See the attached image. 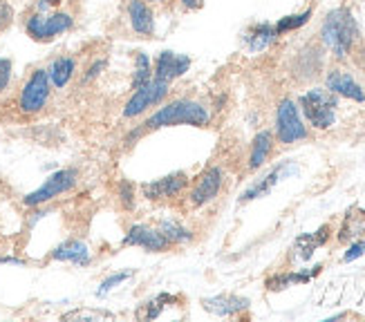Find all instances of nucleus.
<instances>
[{"mask_svg":"<svg viewBox=\"0 0 365 322\" xmlns=\"http://www.w3.org/2000/svg\"><path fill=\"white\" fill-rule=\"evenodd\" d=\"M211 123V112L204 103L195 99H173L168 103H162V108H157L153 115L144 119V123L137 125L133 135L128 137V143L141 135L153 133V130H162V128H173V125H193V128H209Z\"/></svg>","mask_w":365,"mask_h":322,"instance_id":"f257e3e1","label":"nucleus"},{"mask_svg":"<svg viewBox=\"0 0 365 322\" xmlns=\"http://www.w3.org/2000/svg\"><path fill=\"white\" fill-rule=\"evenodd\" d=\"M359 36H361L359 23L354 19V14L347 7L331 9L321 25V41L339 61L347 58L356 50Z\"/></svg>","mask_w":365,"mask_h":322,"instance_id":"f03ea898","label":"nucleus"},{"mask_svg":"<svg viewBox=\"0 0 365 322\" xmlns=\"http://www.w3.org/2000/svg\"><path fill=\"white\" fill-rule=\"evenodd\" d=\"M298 108L316 130H329L336 123L339 96L327 88H312L298 96Z\"/></svg>","mask_w":365,"mask_h":322,"instance_id":"7ed1b4c3","label":"nucleus"},{"mask_svg":"<svg viewBox=\"0 0 365 322\" xmlns=\"http://www.w3.org/2000/svg\"><path fill=\"white\" fill-rule=\"evenodd\" d=\"M74 27V16L70 11H31L25 19V34L36 43H52L68 34Z\"/></svg>","mask_w":365,"mask_h":322,"instance_id":"20e7f679","label":"nucleus"},{"mask_svg":"<svg viewBox=\"0 0 365 322\" xmlns=\"http://www.w3.org/2000/svg\"><path fill=\"white\" fill-rule=\"evenodd\" d=\"M50 99H52V83L50 76H47V68H36L25 78V83L19 92V99H16V105H19L21 115L34 117L47 108Z\"/></svg>","mask_w":365,"mask_h":322,"instance_id":"39448f33","label":"nucleus"},{"mask_svg":"<svg viewBox=\"0 0 365 322\" xmlns=\"http://www.w3.org/2000/svg\"><path fill=\"white\" fill-rule=\"evenodd\" d=\"M78 177H81V172H78L76 168H61V170H56V172H52L50 177H47V180L36 190L27 192V195L23 197V204L27 208H38V206L50 204L56 197L70 192L78 184Z\"/></svg>","mask_w":365,"mask_h":322,"instance_id":"423d86ee","label":"nucleus"},{"mask_svg":"<svg viewBox=\"0 0 365 322\" xmlns=\"http://www.w3.org/2000/svg\"><path fill=\"white\" fill-rule=\"evenodd\" d=\"M168 92H170V83H166V80H160V78L153 76L146 85L133 90L130 99L125 101V105H123L121 117L123 119H137L141 115H146L148 110L162 105L166 101Z\"/></svg>","mask_w":365,"mask_h":322,"instance_id":"0eeeda50","label":"nucleus"},{"mask_svg":"<svg viewBox=\"0 0 365 322\" xmlns=\"http://www.w3.org/2000/svg\"><path fill=\"white\" fill-rule=\"evenodd\" d=\"M276 139L282 146L307 139V125L300 117V108L292 99H282L276 108Z\"/></svg>","mask_w":365,"mask_h":322,"instance_id":"6e6552de","label":"nucleus"},{"mask_svg":"<svg viewBox=\"0 0 365 322\" xmlns=\"http://www.w3.org/2000/svg\"><path fill=\"white\" fill-rule=\"evenodd\" d=\"M222 186H225V170H222L220 166H209V168H206L197 177L195 184L190 186L188 197H186L188 206L190 208H204V206H209L220 195Z\"/></svg>","mask_w":365,"mask_h":322,"instance_id":"1a4fd4ad","label":"nucleus"},{"mask_svg":"<svg viewBox=\"0 0 365 322\" xmlns=\"http://www.w3.org/2000/svg\"><path fill=\"white\" fill-rule=\"evenodd\" d=\"M121 246L144 249L146 253H166L173 249L166 235L157 227H150V224H130V227L125 229Z\"/></svg>","mask_w":365,"mask_h":322,"instance_id":"9d476101","label":"nucleus"},{"mask_svg":"<svg viewBox=\"0 0 365 322\" xmlns=\"http://www.w3.org/2000/svg\"><path fill=\"white\" fill-rule=\"evenodd\" d=\"M188 184H190L188 175L184 170H175L170 175L160 177V180L144 182L141 184V195H144L148 202H166V199L182 195Z\"/></svg>","mask_w":365,"mask_h":322,"instance_id":"9b49d317","label":"nucleus"},{"mask_svg":"<svg viewBox=\"0 0 365 322\" xmlns=\"http://www.w3.org/2000/svg\"><path fill=\"white\" fill-rule=\"evenodd\" d=\"M190 66H193V58H190V56L164 50V52L157 54V58H155L153 76L160 78V80H166V83H173V80L182 78L190 70Z\"/></svg>","mask_w":365,"mask_h":322,"instance_id":"f8f14e48","label":"nucleus"},{"mask_svg":"<svg viewBox=\"0 0 365 322\" xmlns=\"http://www.w3.org/2000/svg\"><path fill=\"white\" fill-rule=\"evenodd\" d=\"M298 168L294 161H282V164L274 166L272 170H269L262 180H258L256 184H251L245 192H242V197H240V204H247V202H253V199H258V197H264L269 195V192L274 190L276 184H280L282 180H287L289 175H294Z\"/></svg>","mask_w":365,"mask_h":322,"instance_id":"ddd939ff","label":"nucleus"},{"mask_svg":"<svg viewBox=\"0 0 365 322\" xmlns=\"http://www.w3.org/2000/svg\"><path fill=\"white\" fill-rule=\"evenodd\" d=\"M325 88L329 92H334L336 96H343V99H350L356 103H365V88L359 83V80L345 70H329L325 76Z\"/></svg>","mask_w":365,"mask_h":322,"instance_id":"4468645a","label":"nucleus"},{"mask_svg":"<svg viewBox=\"0 0 365 322\" xmlns=\"http://www.w3.org/2000/svg\"><path fill=\"white\" fill-rule=\"evenodd\" d=\"M125 14H128L130 29L137 36L150 38L155 34V11L150 9V3H146V0H128Z\"/></svg>","mask_w":365,"mask_h":322,"instance_id":"2eb2a0df","label":"nucleus"},{"mask_svg":"<svg viewBox=\"0 0 365 322\" xmlns=\"http://www.w3.org/2000/svg\"><path fill=\"white\" fill-rule=\"evenodd\" d=\"M50 260L74 264V266H90L92 251H90V246L86 244V242H81V239H66V242H61L58 246L52 249Z\"/></svg>","mask_w":365,"mask_h":322,"instance_id":"dca6fc26","label":"nucleus"},{"mask_svg":"<svg viewBox=\"0 0 365 322\" xmlns=\"http://www.w3.org/2000/svg\"><path fill=\"white\" fill-rule=\"evenodd\" d=\"M249 307H251V302L242 296H235V294H220V296L202 300L204 311H209L213 316H222V318H233L237 313L247 311Z\"/></svg>","mask_w":365,"mask_h":322,"instance_id":"f3484780","label":"nucleus"},{"mask_svg":"<svg viewBox=\"0 0 365 322\" xmlns=\"http://www.w3.org/2000/svg\"><path fill=\"white\" fill-rule=\"evenodd\" d=\"M323 68V50L316 45H307L305 50H300L292 63V74L298 80H312L319 76Z\"/></svg>","mask_w":365,"mask_h":322,"instance_id":"a211bd4d","label":"nucleus"},{"mask_svg":"<svg viewBox=\"0 0 365 322\" xmlns=\"http://www.w3.org/2000/svg\"><path fill=\"white\" fill-rule=\"evenodd\" d=\"M278 38L280 36L272 23H253L242 34V43L251 54H260V52L269 50Z\"/></svg>","mask_w":365,"mask_h":322,"instance_id":"6ab92c4d","label":"nucleus"},{"mask_svg":"<svg viewBox=\"0 0 365 322\" xmlns=\"http://www.w3.org/2000/svg\"><path fill=\"white\" fill-rule=\"evenodd\" d=\"M76 74V58L74 56H56L50 66H47V76H50V83L56 90H63L72 83V78Z\"/></svg>","mask_w":365,"mask_h":322,"instance_id":"aec40b11","label":"nucleus"},{"mask_svg":"<svg viewBox=\"0 0 365 322\" xmlns=\"http://www.w3.org/2000/svg\"><path fill=\"white\" fill-rule=\"evenodd\" d=\"M274 150V133L272 130H260L251 141V152H249V170H258L267 164L269 155Z\"/></svg>","mask_w":365,"mask_h":322,"instance_id":"412c9836","label":"nucleus"},{"mask_svg":"<svg viewBox=\"0 0 365 322\" xmlns=\"http://www.w3.org/2000/svg\"><path fill=\"white\" fill-rule=\"evenodd\" d=\"M331 235V227L329 224H323V227L316 231V233H305V235H300L296 239V244H294V251L296 255L300 257V260H309V257L314 255V251L327 244V239Z\"/></svg>","mask_w":365,"mask_h":322,"instance_id":"4be33fe9","label":"nucleus"},{"mask_svg":"<svg viewBox=\"0 0 365 322\" xmlns=\"http://www.w3.org/2000/svg\"><path fill=\"white\" fill-rule=\"evenodd\" d=\"M157 229H160L166 239L170 242L173 246H184V244H190L193 242V231H190L186 224H182L180 219H173V217H164L157 222Z\"/></svg>","mask_w":365,"mask_h":322,"instance_id":"5701e85b","label":"nucleus"},{"mask_svg":"<svg viewBox=\"0 0 365 322\" xmlns=\"http://www.w3.org/2000/svg\"><path fill=\"white\" fill-rule=\"evenodd\" d=\"M150 78H153V61L148 58L146 52H135V70H133L130 90L146 85Z\"/></svg>","mask_w":365,"mask_h":322,"instance_id":"b1692460","label":"nucleus"},{"mask_svg":"<svg viewBox=\"0 0 365 322\" xmlns=\"http://www.w3.org/2000/svg\"><path fill=\"white\" fill-rule=\"evenodd\" d=\"M312 16H314V9H305V11H300V14H289V16H284V19H280L274 27L278 31V36H284V34H292V31H298L300 27H305L309 21H312Z\"/></svg>","mask_w":365,"mask_h":322,"instance_id":"393cba45","label":"nucleus"},{"mask_svg":"<svg viewBox=\"0 0 365 322\" xmlns=\"http://www.w3.org/2000/svg\"><path fill=\"white\" fill-rule=\"evenodd\" d=\"M365 233V215H356V213H347L345 215V222L339 231V242H350L359 235Z\"/></svg>","mask_w":365,"mask_h":322,"instance_id":"a878e982","label":"nucleus"},{"mask_svg":"<svg viewBox=\"0 0 365 322\" xmlns=\"http://www.w3.org/2000/svg\"><path fill=\"white\" fill-rule=\"evenodd\" d=\"M133 276V271H121V273H113V276H108L101 284H99V289H97V298H103V296H108L113 289H117L119 284H123L125 280H128Z\"/></svg>","mask_w":365,"mask_h":322,"instance_id":"bb28decb","label":"nucleus"},{"mask_svg":"<svg viewBox=\"0 0 365 322\" xmlns=\"http://www.w3.org/2000/svg\"><path fill=\"white\" fill-rule=\"evenodd\" d=\"M135 186L130 184V182H119V202H121V206L125 208V211H130V208L135 206Z\"/></svg>","mask_w":365,"mask_h":322,"instance_id":"cd10ccee","label":"nucleus"},{"mask_svg":"<svg viewBox=\"0 0 365 322\" xmlns=\"http://www.w3.org/2000/svg\"><path fill=\"white\" fill-rule=\"evenodd\" d=\"M11 76H14V63H11V58L0 56V94H3L9 88Z\"/></svg>","mask_w":365,"mask_h":322,"instance_id":"c85d7f7f","label":"nucleus"},{"mask_svg":"<svg viewBox=\"0 0 365 322\" xmlns=\"http://www.w3.org/2000/svg\"><path fill=\"white\" fill-rule=\"evenodd\" d=\"M14 16H16V11H14V7H11L9 0H0V34H3V31H7V29L11 27Z\"/></svg>","mask_w":365,"mask_h":322,"instance_id":"c756f323","label":"nucleus"},{"mask_svg":"<svg viewBox=\"0 0 365 322\" xmlns=\"http://www.w3.org/2000/svg\"><path fill=\"white\" fill-rule=\"evenodd\" d=\"M106 63H108L106 58H97L94 63H90V68L83 72V78H81L83 83H92L94 78H99V76H101V72L106 70Z\"/></svg>","mask_w":365,"mask_h":322,"instance_id":"7c9ffc66","label":"nucleus"},{"mask_svg":"<svg viewBox=\"0 0 365 322\" xmlns=\"http://www.w3.org/2000/svg\"><path fill=\"white\" fill-rule=\"evenodd\" d=\"M365 253V242L361 239V242H354V244L345 251V255H343V262H354V260H359V257Z\"/></svg>","mask_w":365,"mask_h":322,"instance_id":"2f4dec72","label":"nucleus"},{"mask_svg":"<svg viewBox=\"0 0 365 322\" xmlns=\"http://www.w3.org/2000/svg\"><path fill=\"white\" fill-rule=\"evenodd\" d=\"M63 0H36V5H34V11H54L61 7Z\"/></svg>","mask_w":365,"mask_h":322,"instance_id":"473e14b6","label":"nucleus"},{"mask_svg":"<svg viewBox=\"0 0 365 322\" xmlns=\"http://www.w3.org/2000/svg\"><path fill=\"white\" fill-rule=\"evenodd\" d=\"M180 7L184 11H193V9H200L202 7V0H180Z\"/></svg>","mask_w":365,"mask_h":322,"instance_id":"72a5a7b5","label":"nucleus"},{"mask_svg":"<svg viewBox=\"0 0 365 322\" xmlns=\"http://www.w3.org/2000/svg\"><path fill=\"white\" fill-rule=\"evenodd\" d=\"M0 264H14V266H23L25 260L21 257H14V255H0Z\"/></svg>","mask_w":365,"mask_h":322,"instance_id":"f704fd0d","label":"nucleus"},{"mask_svg":"<svg viewBox=\"0 0 365 322\" xmlns=\"http://www.w3.org/2000/svg\"><path fill=\"white\" fill-rule=\"evenodd\" d=\"M354 52H356V66H359L361 72L365 74V45L359 47V50H354Z\"/></svg>","mask_w":365,"mask_h":322,"instance_id":"c9c22d12","label":"nucleus"},{"mask_svg":"<svg viewBox=\"0 0 365 322\" xmlns=\"http://www.w3.org/2000/svg\"><path fill=\"white\" fill-rule=\"evenodd\" d=\"M146 3H157V5H164V3H170V0H146Z\"/></svg>","mask_w":365,"mask_h":322,"instance_id":"e433bc0d","label":"nucleus"}]
</instances>
